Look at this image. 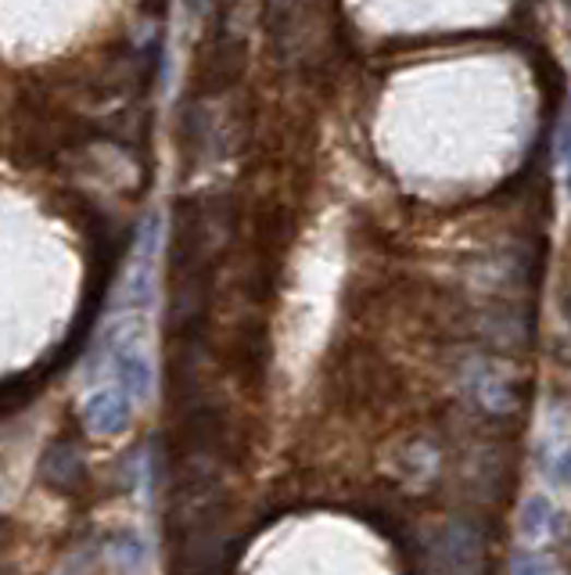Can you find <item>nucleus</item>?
I'll return each mask as SVG.
<instances>
[{"label":"nucleus","instance_id":"11","mask_svg":"<svg viewBox=\"0 0 571 575\" xmlns=\"http://www.w3.org/2000/svg\"><path fill=\"white\" fill-rule=\"evenodd\" d=\"M564 313H568V321H571V288L564 291Z\"/></svg>","mask_w":571,"mask_h":575},{"label":"nucleus","instance_id":"10","mask_svg":"<svg viewBox=\"0 0 571 575\" xmlns=\"http://www.w3.org/2000/svg\"><path fill=\"white\" fill-rule=\"evenodd\" d=\"M550 479L561 486V489H571V443L561 450V454L554 457V464H550Z\"/></svg>","mask_w":571,"mask_h":575},{"label":"nucleus","instance_id":"4","mask_svg":"<svg viewBox=\"0 0 571 575\" xmlns=\"http://www.w3.org/2000/svg\"><path fill=\"white\" fill-rule=\"evenodd\" d=\"M155 249H158V216L147 219L141 249L133 255V271L127 280V310H147L155 291Z\"/></svg>","mask_w":571,"mask_h":575},{"label":"nucleus","instance_id":"6","mask_svg":"<svg viewBox=\"0 0 571 575\" xmlns=\"http://www.w3.org/2000/svg\"><path fill=\"white\" fill-rule=\"evenodd\" d=\"M44 482H51L55 489H72L80 482V457L76 450L66 443H55L44 457Z\"/></svg>","mask_w":571,"mask_h":575},{"label":"nucleus","instance_id":"2","mask_svg":"<svg viewBox=\"0 0 571 575\" xmlns=\"http://www.w3.org/2000/svg\"><path fill=\"white\" fill-rule=\"evenodd\" d=\"M80 414H83V424H86V432L91 435H97V439L122 435L133 421V399L122 393L119 385L94 388V393L83 399Z\"/></svg>","mask_w":571,"mask_h":575},{"label":"nucleus","instance_id":"1","mask_svg":"<svg viewBox=\"0 0 571 575\" xmlns=\"http://www.w3.org/2000/svg\"><path fill=\"white\" fill-rule=\"evenodd\" d=\"M130 324L133 321H127V324L119 321L116 332L105 335V349L111 357V371H116L119 388L136 403L152 393L155 374H152V360H147V352L141 349V332H133Z\"/></svg>","mask_w":571,"mask_h":575},{"label":"nucleus","instance_id":"9","mask_svg":"<svg viewBox=\"0 0 571 575\" xmlns=\"http://www.w3.org/2000/svg\"><path fill=\"white\" fill-rule=\"evenodd\" d=\"M557 166L564 169L568 188H571V108L564 112L561 127H557Z\"/></svg>","mask_w":571,"mask_h":575},{"label":"nucleus","instance_id":"7","mask_svg":"<svg viewBox=\"0 0 571 575\" xmlns=\"http://www.w3.org/2000/svg\"><path fill=\"white\" fill-rule=\"evenodd\" d=\"M511 575H557V565L546 550L528 547V550H518L511 558Z\"/></svg>","mask_w":571,"mask_h":575},{"label":"nucleus","instance_id":"5","mask_svg":"<svg viewBox=\"0 0 571 575\" xmlns=\"http://www.w3.org/2000/svg\"><path fill=\"white\" fill-rule=\"evenodd\" d=\"M561 532V511L546 493L528 496L518 511V536L525 543H543Z\"/></svg>","mask_w":571,"mask_h":575},{"label":"nucleus","instance_id":"3","mask_svg":"<svg viewBox=\"0 0 571 575\" xmlns=\"http://www.w3.org/2000/svg\"><path fill=\"white\" fill-rule=\"evenodd\" d=\"M467 388L486 414H511L518 407V382L496 363H475L467 374Z\"/></svg>","mask_w":571,"mask_h":575},{"label":"nucleus","instance_id":"8","mask_svg":"<svg viewBox=\"0 0 571 575\" xmlns=\"http://www.w3.org/2000/svg\"><path fill=\"white\" fill-rule=\"evenodd\" d=\"M144 540L136 532H119L116 536V561L122 568H141L144 565Z\"/></svg>","mask_w":571,"mask_h":575}]
</instances>
